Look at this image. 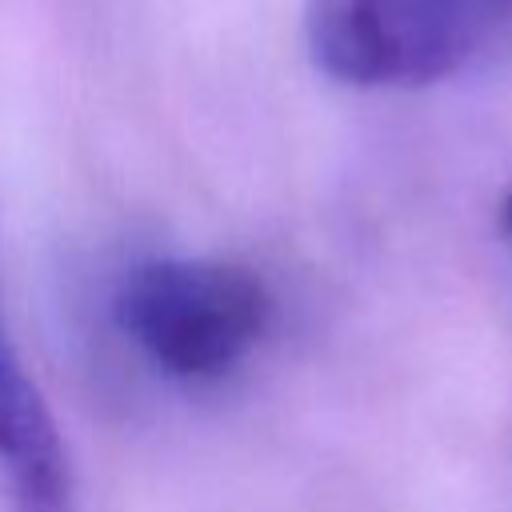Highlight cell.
Instances as JSON below:
<instances>
[{"label":"cell","mask_w":512,"mask_h":512,"mask_svg":"<svg viewBox=\"0 0 512 512\" xmlns=\"http://www.w3.org/2000/svg\"><path fill=\"white\" fill-rule=\"evenodd\" d=\"M512 32V0H312V64L352 88L440 84Z\"/></svg>","instance_id":"6da1fadb"},{"label":"cell","mask_w":512,"mask_h":512,"mask_svg":"<svg viewBox=\"0 0 512 512\" xmlns=\"http://www.w3.org/2000/svg\"><path fill=\"white\" fill-rule=\"evenodd\" d=\"M272 296L228 260H144L116 292V324L168 376L212 380L236 368L264 336Z\"/></svg>","instance_id":"7a4b0ae2"},{"label":"cell","mask_w":512,"mask_h":512,"mask_svg":"<svg viewBox=\"0 0 512 512\" xmlns=\"http://www.w3.org/2000/svg\"><path fill=\"white\" fill-rule=\"evenodd\" d=\"M0 480L8 512H72V468L56 420L0 332Z\"/></svg>","instance_id":"3957f363"},{"label":"cell","mask_w":512,"mask_h":512,"mask_svg":"<svg viewBox=\"0 0 512 512\" xmlns=\"http://www.w3.org/2000/svg\"><path fill=\"white\" fill-rule=\"evenodd\" d=\"M500 232H504L508 244H512V188H508L504 200H500Z\"/></svg>","instance_id":"277c9868"}]
</instances>
